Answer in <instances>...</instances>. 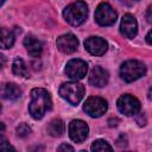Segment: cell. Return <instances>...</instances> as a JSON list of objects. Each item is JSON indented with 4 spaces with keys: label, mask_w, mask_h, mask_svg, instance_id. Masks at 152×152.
Segmentation results:
<instances>
[{
    "label": "cell",
    "mask_w": 152,
    "mask_h": 152,
    "mask_svg": "<svg viewBox=\"0 0 152 152\" xmlns=\"http://www.w3.org/2000/svg\"><path fill=\"white\" fill-rule=\"evenodd\" d=\"M88 125L82 120H72L69 124V135L75 142H83L88 137Z\"/></svg>",
    "instance_id": "9c48e42d"
},
{
    "label": "cell",
    "mask_w": 152,
    "mask_h": 152,
    "mask_svg": "<svg viewBox=\"0 0 152 152\" xmlns=\"http://www.w3.org/2000/svg\"><path fill=\"white\" fill-rule=\"evenodd\" d=\"M0 112H1V104H0Z\"/></svg>",
    "instance_id": "f1b7e54d"
},
{
    "label": "cell",
    "mask_w": 152,
    "mask_h": 152,
    "mask_svg": "<svg viewBox=\"0 0 152 152\" xmlns=\"http://www.w3.org/2000/svg\"><path fill=\"white\" fill-rule=\"evenodd\" d=\"M13 74L19 77H28V69L21 58H15L12 64Z\"/></svg>",
    "instance_id": "ac0fdd59"
},
{
    "label": "cell",
    "mask_w": 152,
    "mask_h": 152,
    "mask_svg": "<svg viewBox=\"0 0 152 152\" xmlns=\"http://www.w3.org/2000/svg\"><path fill=\"white\" fill-rule=\"evenodd\" d=\"M151 11H152V10H151V6H150V7L147 8V21H148V23H151V20H152V18H151Z\"/></svg>",
    "instance_id": "d4e9b609"
},
{
    "label": "cell",
    "mask_w": 152,
    "mask_h": 152,
    "mask_svg": "<svg viewBox=\"0 0 152 152\" xmlns=\"http://www.w3.org/2000/svg\"><path fill=\"white\" fill-rule=\"evenodd\" d=\"M51 109V97L46 89L34 88L31 90V101L28 112L33 119H42L44 114Z\"/></svg>",
    "instance_id": "6da1fadb"
},
{
    "label": "cell",
    "mask_w": 152,
    "mask_h": 152,
    "mask_svg": "<svg viewBox=\"0 0 152 152\" xmlns=\"http://www.w3.org/2000/svg\"><path fill=\"white\" fill-rule=\"evenodd\" d=\"M84 91H86L84 86L76 81L63 83L59 88V95L64 100H66L70 104H74V106L81 102V100L84 96Z\"/></svg>",
    "instance_id": "277c9868"
},
{
    "label": "cell",
    "mask_w": 152,
    "mask_h": 152,
    "mask_svg": "<svg viewBox=\"0 0 152 152\" xmlns=\"http://www.w3.org/2000/svg\"><path fill=\"white\" fill-rule=\"evenodd\" d=\"M6 62H7L6 57H5L4 55H1V53H0V69H2V68L6 65Z\"/></svg>",
    "instance_id": "cb8c5ba5"
},
{
    "label": "cell",
    "mask_w": 152,
    "mask_h": 152,
    "mask_svg": "<svg viewBox=\"0 0 152 152\" xmlns=\"http://www.w3.org/2000/svg\"><path fill=\"white\" fill-rule=\"evenodd\" d=\"M120 31L126 38H134L138 32V24L135 18L132 14H125L121 19L120 24Z\"/></svg>",
    "instance_id": "7c38bea8"
},
{
    "label": "cell",
    "mask_w": 152,
    "mask_h": 152,
    "mask_svg": "<svg viewBox=\"0 0 152 152\" xmlns=\"http://www.w3.org/2000/svg\"><path fill=\"white\" fill-rule=\"evenodd\" d=\"M146 72V66L142 62L129 59L122 63L120 66V76L125 82H133L141 76H144Z\"/></svg>",
    "instance_id": "3957f363"
},
{
    "label": "cell",
    "mask_w": 152,
    "mask_h": 152,
    "mask_svg": "<svg viewBox=\"0 0 152 152\" xmlns=\"http://www.w3.org/2000/svg\"><path fill=\"white\" fill-rule=\"evenodd\" d=\"M15 132H17V135H18V137L25 138V137H27V135L31 133V128H30L28 125H26V124H20V125L15 128Z\"/></svg>",
    "instance_id": "ffe728a7"
},
{
    "label": "cell",
    "mask_w": 152,
    "mask_h": 152,
    "mask_svg": "<svg viewBox=\"0 0 152 152\" xmlns=\"http://www.w3.org/2000/svg\"><path fill=\"white\" fill-rule=\"evenodd\" d=\"M144 116H145V115H144V113H140V114H139V116L137 118V122L139 124V126H144V125L146 124V119H144V120H142V118H144Z\"/></svg>",
    "instance_id": "603a6c76"
},
{
    "label": "cell",
    "mask_w": 152,
    "mask_h": 152,
    "mask_svg": "<svg viewBox=\"0 0 152 152\" xmlns=\"http://www.w3.org/2000/svg\"><path fill=\"white\" fill-rule=\"evenodd\" d=\"M91 151H112V146L106 141V140H102V139H97L95 140L93 144H91Z\"/></svg>",
    "instance_id": "d6986e66"
},
{
    "label": "cell",
    "mask_w": 152,
    "mask_h": 152,
    "mask_svg": "<svg viewBox=\"0 0 152 152\" xmlns=\"http://www.w3.org/2000/svg\"><path fill=\"white\" fill-rule=\"evenodd\" d=\"M118 109L120 113L131 116V115H135L139 110H140V102L139 100L131 95V94H124L118 99L116 102Z\"/></svg>",
    "instance_id": "8992f818"
},
{
    "label": "cell",
    "mask_w": 152,
    "mask_h": 152,
    "mask_svg": "<svg viewBox=\"0 0 152 152\" xmlns=\"http://www.w3.org/2000/svg\"><path fill=\"white\" fill-rule=\"evenodd\" d=\"M88 15V6L84 1H76L65 7L63 11V17L64 19L72 26H78L81 25Z\"/></svg>",
    "instance_id": "7a4b0ae2"
},
{
    "label": "cell",
    "mask_w": 152,
    "mask_h": 152,
    "mask_svg": "<svg viewBox=\"0 0 152 152\" xmlns=\"http://www.w3.org/2000/svg\"><path fill=\"white\" fill-rule=\"evenodd\" d=\"M146 42H147V44H151V31H148L146 34Z\"/></svg>",
    "instance_id": "484cf974"
},
{
    "label": "cell",
    "mask_w": 152,
    "mask_h": 152,
    "mask_svg": "<svg viewBox=\"0 0 152 152\" xmlns=\"http://www.w3.org/2000/svg\"><path fill=\"white\" fill-rule=\"evenodd\" d=\"M15 151V148L8 142V141H6V140H4V141H1L0 142V151Z\"/></svg>",
    "instance_id": "44dd1931"
},
{
    "label": "cell",
    "mask_w": 152,
    "mask_h": 152,
    "mask_svg": "<svg viewBox=\"0 0 152 152\" xmlns=\"http://www.w3.org/2000/svg\"><path fill=\"white\" fill-rule=\"evenodd\" d=\"M4 1H5V0H0V6H1L2 4H4Z\"/></svg>",
    "instance_id": "83f0119b"
},
{
    "label": "cell",
    "mask_w": 152,
    "mask_h": 152,
    "mask_svg": "<svg viewBox=\"0 0 152 152\" xmlns=\"http://www.w3.org/2000/svg\"><path fill=\"white\" fill-rule=\"evenodd\" d=\"M84 48L89 53L94 56H102L107 51L108 44L100 37H89L84 42Z\"/></svg>",
    "instance_id": "30bf717a"
},
{
    "label": "cell",
    "mask_w": 152,
    "mask_h": 152,
    "mask_svg": "<svg viewBox=\"0 0 152 152\" xmlns=\"http://www.w3.org/2000/svg\"><path fill=\"white\" fill-rule=\"evenodd\" d=\"M24 45L27 50V52L32 56V57H39L42 55L43 51V46L42 43L33 36H27L24 39Z\"/></svg>",
    "instance_id": "9a60e30c"
},
{
    "label": "cell",
    "mask_w": 152,
    "mask_h": 152,
    "mask_svg": "<svg viewBox=\"0 0 152 152\" xmlns=\"http://www.w3.org/2000/svg\"><path fill=\"white\" fill-rule=\"evenodd\" d=\"M57 48L59 51L64 52V53H72L77 50V46H78V39L71 34V33H66V34H63L61 37L57 38Z\"/></svg>",
    "instance_id": "8fae6325"
},
{
    "label": "cell",
    "mask_w": 152,
    "mask_h": 152,
    "mask_svg": "<svg viewBox=\"0 0 152 152\" xmlns=\"http://www.w3.org/2000/svg\"><path fill=\"white\" fill-rule=\"evenodd\" d=\"M88 71V64L78 58L70 59L65 66V74L72 80H82Z\"/></svg>",
    "instance_id": "ba28073f"
},
{
    "label": "cell",
    "mask_w": 152,
    "mask_h": 152,
    "mask_svg": "<svg viewBox=\"0 0 152 152\" xmlns=\"http://www.w3.org/2000/svg\"><path fill=\"white\" fill-rule=\"evenodd\" d=\"M116 18H118L116 12L107 2H101L95 10V21L101 26L113 25Z\"/></svg>",
    "instance_id": "5b68a950"
},
{
    "label": "cell",
    "mask_w": 152,
    "mask_h": 152,
    "mask_svg": "<svg viewBox=\"0 0 152 152\" xmlns=\"http://www.w3.org/2000/svg\"><path fill=\"white\" fill-rule=\"evenodd\" d=\"M107 108H108L107 101L102 97H99V96L88 97L83 104L84 112L88 115H90L91 118H99V116L103 115L106 113Z\"/></svg>",
    "instance_id": "52a82bcc"
},
{
    "label": "cell",
    "mask_w": 152,
    "mask_h": 152,
    "mask_svg": "<svg viewBox=\"0 0 152 152\" xmlns=\"http://www.w3.org/2000/svg\"><path fill=\"white\" fill-rule=\"evenodd\" d=\"M65 125L62 119H53L48 125V133L52 137H61L64 133Z\"/></svg>",
    "instance_id": "e0dca14e"
},
{
    "label": "cell",
    "mask_w": 152,
    "mask_h": 152,
    "mask_svg": "<svg viewBox=\"0 0 152 152\" xmlns=\"http://www.w3.org/2000/svg\"><path fill=\"white\" fill-rule=\"evenodd\" d=\"M108 80H109V75H108L107 70H104L103 68L94 66L91 69L90 75H89V83L91 86L97 87V88L104 87V86H107Z\"/></svg>",
    "instance_id": "4fadbf2b"
},
{
    "label": "cell",
    "mask_w": 152,
    "mask_h": 152,
    "mask_svg": "<svg viewBox=\"0 0 152 152\" xmlns=\"http://www.w3.org/2000/svg\"><path fill=\"white\" fill-rule=\"evenodd\" d=\"M4 132H5V125L2 122H0V137L4 134Z\"/></svg>",
    "instance_id": "4316f807"
},
{
    "label": "cell",
    "mask_w": 152,
    "mask_h": 152,
    "mask_svg": "<svg viewBox=\"0 0 152 152\" xmlns=\"http://www.w3.org/2000/svg\"><path fill=\"white\" fill-rule=\"evenodd\" d=\"M23 91L15 83H2L0 86V95L5 100H18L21 96Z\"/></svg>",
    "instance_id": "5bb4252c"
},
{
    "label": "cell",
    "mask_w": 152,
    "mask_h": 152,
    "mask_svg": "<svg viewBox=\"0 0 152 152\" xmlns=\"http://www.w3.org/2000/svg\"><path fill=\"white\" fill-rule=\"evenodd\" d=\"M15 40V33L6 27L0 28V48L1 49H11Z\"/></svg>",
    "instance_id": "2e32d148"
},
{
    "label": "cell",
    "mask_w": 152,
    "mask_h": 152,
    "mask_svg": "<svg viewBox=\"0 0 152 152\" xmlns=\"http://www.w3.org/2000/svg\"><path fill=\"white\" fill-rule=\"evenodd\" d=\"M57 150L58 151H74V147L70 145H66V144H62Z\"/></svg>",
    "instance_id": "7402d4cb"
}]
</instances>
